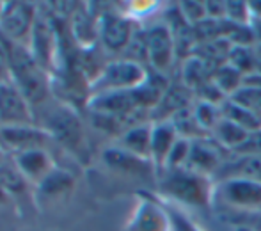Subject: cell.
<instances>
[{
	"instance_id": "6da1fadb",
	"label": "cell",
	"mask_w": 261,
	"mask_h": 231,
	"mask_svg": "<svg viewBox=\"0 0 261 231\" xmlns=\"http://www.w3.org/2000/svg\"><path fill=\"white\" fill-rule=\"evenodd\" d=\"M36 126L45 130L52 137L57 148L69 153L73 159H84L86 155V134L76 109L50 98L43 105L34 109Z\"/></svg>"
},
{
	"instance_id": "7a4b0ae2",
	"label": "cell",
	"mask_w": 261,
	"mask_h": 231,
	"mask_svg": "<svg viewBox=\"0 0 261 231\" xmlns=\"http://www.w3.org/2000/svg\"><path fill=\"white\" fill-rule=\"evenodd\" d=\"M4 39V38H2ZM6 41V39H4ZM9 50L11 79L16 89L27 98L32 109L39 107L52 98V76L39 66L27 45L6 41Z\"/></svg>"
},
{
	"instance_id": "3957f363",
	"label": "cell",
	"mask_w": 261,
	"mask_h": 231,
	"mask_svg": "<svg viewBox=\"0 0 261 231\" xmlns=\"http://www.w3.org/2000/svg\"><path fill=\"white\" fill-rule=\"evenodd\" d=\"M38 14L39 9H36V4L32 2H21V0L4 2V9L0 14V38L29 46Z\"/></svg>"
},
{
	"instance_id": "277c9868",
	"label": "cell",
	"mask_w": 261,
	"mask_h": 231,
	"mask_svg": "<svg viewBox=\"0 0 261 231\" xmlns=\"http://www.w3.org/2000/svg\"><path fill=\"white\" fill-rule=\"evenodd\" d=\"M148 80L144 68L139 62L121 59V61L107 62L101 75L91 86V96L93 94L107 93V91H128L142 86Z\"/></svg>"
},
{
	"instance_id": "5b68a950",
	"label": "cell",
	"mask_w": 261,
	"mask_h": 231,
	"mask_svg": "<svg viewBox=\"0 0 261 231\" xmlns=\"http://www.w3.org/2000/svg\"><path fill=\"white\" fill-rule=\"evenodd\" d=\"M29 50L39 62V66L46 69L52 76L59 59V34L54 18L45 11H39L38 14V20H36L31 39H29Z\"/></svg>"
},
{
	"instance_id": "8992f818",
	"label": "cell",
	"mask_w": 261,
	"mask_h": 231,
	"mask_svg": "<svg viewBox=\"0 0 261 231\" xmlns=\"http://www.w3.org/2000/svg\"><path fill=\"white\" fill-rule=\"evenodd\" d=\"M162 190L187 204L203 207V204H208L210 201V190L206 182H204L203 176L194 173V171L171 169L162 182Z\"/></svg>"
},
{
	"instance_id": "52a82bcc",
	"label": "cell",
	"mask_w": 261,
	"mask_h": 231,
	"mask_svg": "<svg viewBox=\"0 0 261 231\" xmlns=\"http://www.w3.org/2000/svg\"><path fill=\"white\" fill-rule=\"evenodd\" d=\"M34 109L13 82L0 87V128L34 126Z\"/></svg>"
},
{
	"instance_id": "ba28073f",
	"label": "cell",
	"mask_w": 261,
	"mask_h": 231,
	"mask_svg": "<svg viewBox=\"0 0 261 231\" xmlns=\"http://www.w3.org/2000/svg\"><path fill=\"white\" fill-rule=\"evenodd\" d=\"M134 25L130 18H124L117 13H107L98 18V39L101 46L110 54H119L130 46L134 39Z\"/></svg>"
},
{
	"instance_id": "9c48e42d",
	"label": "cell",
	"mask_w": 261,
	"mask_h": 231,
	"mask_svg": "<svg viewBox=\"0 0 261 231\" xmlns=\"http://www.w3.org/2000/svg\"><path fill=\"white\" fill-rule=\"evenodd\" d=\"M219 196L229 207L240 208V210L261 212V183L244 178H229L220 182Z\"/></svg>"
},
{
	"instance_id": "30bf717a",
	"label": "cell",
	"mask_w": 261,
	"mask_h": 231,
	"mask_svg": "<svg viewBox=\"0 0 261 231\" xmlns=\"http://www.w3.org/2000/svg\"><path fill=\"white\" fill-rule=\"evenodd\" d=\"M0 146L13 153L27 151V149H46L55 146L48 134L39 126H9L0 128Z\"/></svg>"
},
{
	"instance_id": "8fae6325",
	"label": "cell",
	"mask_w": 261,
	"mask_h": 231,
	"mask_svg": "<svg viewBox=\"0 0 261 231\" xmlns=\"http://www.w3.org/2000/svg\"><path fill=\"white\" fill-rule=\"evenodd\" d=\"M11 162L32 187H38L57 167L52 151L46 149H27V151L13 153Z\"/></svg>"
},
{
	"instance_id": "7c38bea8",
	"label": "cell",
	"mask_w": 261,
	"mask_h": 231,
	"mask_svg": "<svg viewBox=\"0 0 261 231\" xmlns=\"http://www.w3.org/2000/svg\"><path fill=\"white\" fill-rule=\"evenodd\" d=\"M75 189V178L69 171L55 167V169L34 187V203L36 208H48L59 201L66 199Z\"/></svg>"
},
{
	"instance_id": "4fadbf2b",
	"label": "cell",
	"mask_w": 261,
	"mask_h": 231,
	"mask_svg": "<svg viewBox=\"0 0 261 231\" xmlns=\"http://www.w3.org/2000/svg\"><path fill=\"white\" fill-rule=\"evenodd\" d=\"M146 46H148V61L158 71H164L171 66L176 52V43L171 31L165 25H156L146 32Z\"/></svg>"
},
{
	"instance_id": "5bb4252c",
	"label": "cell",
	"mask_w": 261,
	"mask_h": 231,
	"mask_svg": "<svg viewBox=\"0 0 261 231\" xmlns=\"http://www.w3.org/2000/svg\"><path fill=\"white\" fill-rule=\"evenodd\" d=\"M215 174L220 182L229 178H244L261 183V155H240L229 164H222Z\"/></svg>"
},
{
	"instance_id": "9a60e30c",
	"label": "cell",
	"mask_w": 261,
	"mask_h": 231,
	"mask_svg": "<svg viewBox=\"0 0 261 231\" xmlns=\"http://www.w3.org/2000/svg\"><path fill=\"white\" fill-rule=\"evenodd\" d=\"M185 166L189 167V171L201 174V173H217L222 164H220L219 153H217L215 148L208 146L206 142L196 141L192 142L189 160H187Z\"/></svg>"
},
{
	"instance_id": "2e32d148",
	"label": "cell",
	"mask_w": 261,
	"mask_h": 231,
	"mask_svg": "<svg viewBox=\"0 0 261 231\" xmlns=\"http://www.w3.org/2000/svg\"><path fill=\"white\" fill-rule=\"evenodd\" d=\"M176 142V130L172 123H160L151 128V151L149 155L153 157L156 164H165L172 146Z\"/></svg>"
},
{
	"instance_id": "e0dca14e",
	"label": "cell",
	"mask_w": 261,
	"mask_h": 231,
	"mask_svg": "<svg viewBox=\"0 0 261 231\" xmlns=\"http://www.w3.org/2000/svg\"><path fill=\"white\" fill-rule=\"evenodd\" d=\"M121 148L124 151L137 155L141 159L149 155L151 151V128L149 126H132L121 135Z\"/></svg>"
},
{
	"instance_id": "ac0fdd59",
	"label": "cell",
	"mask_w": 261,
	"mask_h": 231,
	"mask_svg": "<svg viewBox=\"0 0 261 231\" xmlns=\"http://www.w3.org/2000/svg\"><path fill=\"white\" fill-rule=\"evenodd\" d=\"M189 100L190 96L187 89H181L179 86L171 87V89L165 91L162 100L158 101L156 109L153 111V117H174L179 111L189 107Z\"/></svg>"
},
{
	"instance_id": "d6986e66",
	"label": "cell",
	"mask_w": 261,
	"mask_h": 231,
	"mask_svg": "<svg viewBox=\"0 0 261 231\" xmlns=\"http://www.w3.org/2000/svg\"><path fill=\"white\" fill-rule=\"evenodd\" d=\"M222 117L237 123L238 126L247 130L249 134L261 130V117L256 114V112H252V111H249V109L242 107V105L234 104L233 100L226 101V104L222 105Z\"/></svg>"
},
{
	"instance_id": "ffe728a7",
	"label": "cell",
	"mask_w": 261,
	"mask_h": 231,
	"mask_svg": "<svg viewBox=\"0 0 261 231\" xmlns=\"http://www.w3.org/2000/svg\"><path fill=\"white\" fill-rule=\"evenodd\" d=\"M213 132H215V139L220 144L226 146V148H233L234 151H237L249 137L247 130H244L242 126H238L237 123L226 119V117H220L219 123L213 128Z\"/></svg>"
},
{
	"instance_id": "44dd1931",
	"label": "cell",
	"mask_w": 261,
	"mask_h": 231,
	"mask_svg": "<svg viewBox=\"0 0 261 231\" xmlns=\"http://www.w3.org/2000/svg\"><path fill=\"white\" fill-rule=\"evenodd\" d=\"M103 160L107 162V166L114 167V169H121V171H128V173H141L146 169V164L141 157L132 155V153L124 151L123 148H110L105 149L103 153Z\"/></svg>"
},
{
	"instance_id": "7402d4cb",
	"label": "cell",
	"mask_w": 261,
	"mask_h": 231,
	"mask_svg": "<svg viewBox=\"0 0 261 231\" xmlns=\"http://www.w3.org/2000/svg\"><path fill=\"white\" fill-rule=\"evenodd\" d=\"M240 80H242V73L238 71L237 68H233L231 64H224L215 69L212 82L215 84L222 93L234 94L240 89Z\"/></svg>"
},
{
	"instance_id": "603a6c76",
	"label": "cell",
	"mask_w": 261,
	"mask_h": 231,
	"mask_svg": "<svg viewBox=\"0 0 261 231\" xmlns=\"http://www.w3.org/2000/svg\"><path fill=\"white\" fill-rule=\"evenodd\" d=\"M231 100L249 111L256 112L259 116L261 112V84H247L242 86L234 94H231Z\"/></svg>"
},
{
	"instance_id": "cb8c5ba5",
	"label": "cell",
	"mask_w": 261,
	"mask_h": 231,
	"mask_svg": "<svg viewBox=\"0 0 261 231\" xmlns=\"http://www.w3.org/2000/svg\"><path fill=\"white\" fill-rule=\"evenodd\" d=\"M229 62L240 73H251L256 69V54L249 46H234L229 54Z\"/></svg>"
},
{
	"instance_id": "d4e9b609",
	"label": "cell",
	"mask_w": 261,
	"mask_h": 231,
	"mask_svg": "<svg viewBox=\"0 0 261 231\" xmlns=\"http://www.w3.org/2000/svg\"><path fill=\"white\" fill-rule=\"evenodd\" d=\"M190 148H192V142L189 139H176L174 146H172L171 153H169L167 160H165V166L171 169H178L179 166L187 164L190 155Z\"/></svg>"
},
{
	"instance_id": "484cf974",
	"label": "cell",
	"mask_w": 261,
	"mask_h": 231,
	"mask_svg": "<svg viewBox=\"0 0 261 231\" xmlns=\"http://www.w3.org/2000/svg\"><path fill=\"white\" fill-rule=\"evenodd\" d=\"M183 75H185V82L190 86H201V84L206 80L208 75V64L199 57H192L187 62L185 69H183Z\"/></svg>"
},
{
	"instance_id": "4316f807",
	"label": "cell",
	"mask_w": 261,
	"mask_h": 231,
	"mask_svg": "<svg viewBox=\"0 0 261 231\" xmlns=\"http://www.w3.org/2000/svg\"><path fill=\"white\" fill-rule=\"evenodd\" d=\"M194 116H196L197 123L201 124L203 130H208V128H215V124L219 123V111L213 104H208V101H203V104L197 105V109L194 111Z\"/></svg>"
},
{
	"instance_id": "83f0119b",
	"label": "cell",
	"mask_w": 261,
	"mask_h": 231,
	"mask_svg": "<svg viewBox=\"0 0 261 231\" xmlns=\"http://www.w3.org/2000/svg\"><path fill=\"white\" fill-rule=\"evenodd\" d=\"M251 11L245 2H226V16L234 25H247V14Z\"/></svg>"
},
{
	"instance_id": "f1b7e54d",
	"label": "cell",
	"mask_w": 261,
	"mask_h": 231,
	"mask_svg": "<svg viewBox=\"0 0 261 231\" xmlns=\"http://www.w3.org/2000/svg\"><path fill=\"white\" fill-rule=\"evenodd\" d=\"M183 7V14H185V20L187 21H192L194 25L201 23L206 14V6L201 2H183L181 4Z\"/></svg>"
},
{
	"instance_id": "f546056e",
	"label": "cell",
	"mask_w": 261,
	"mask_h": 231,
	"mask_svg": "<svg viewBox=\"0 0 261 231\" xmlns=\"http://www.w3.org/2000/svg\"><path fill=\"white\" fill-rule=\"evenodd\" d=\"M13 82L11 79V62H9V50L2 38H0V87Z\"/></svg>"
},
{
	"instance_id": "4dcf8cb0",
	"label": "cell",
	"mask_w": 261,
	"mask_h": 231,
	"mask_svg": "<svg viewBox=\"0 0 261 231\" xmlns=\"http://www.w3.org/2000/svg\"><path fill=\"white\" fill-rule=\"evenodd\" d=\"M240 155H261V130L249 134L247 141L237 149Z\"/></svg>"
},
{
	"instance_id": "1f68e13d",
	"label": "cell",
	"mask_w": 261,
	"mask_h": 231,
	"mask_svg": "<svg viewBox=\"0 0 261 231\" xmlns=\"http://www.w3.org/2000/svg\"><path fill=\"white\" fill-rule=\"evenodd\" d=\"M206 14L212 20H222L226 16V4L224 2H204Z\"/></svg>"
},
{
	"instance_id": "d6a6232c",
	"label": "cell",
	"mask_w": 261,
	"mask_h": 231,
	"mask_svg": "<svg viewBox=\"0 0 261 231\" xmlns=\"http://www.w3.org/2000/svg\"><path fill=\"white\" fill-rule=\"evenodd\" d=\"M251 226H247V228H251L252 231H261V212H256V214H251Z\"/></svg>"
},
{
	"instance_id": "836d02e7",
	"label": "cell",
	"mask_w": 261,
	"mask_h": 231,
	"mask_svg": "<svg viewBox=\"0 0 261 231\" xmlns=\"http://www.w3.org/2000/svg\"><path fill=\"white\" fill-rule=\"evenodd\" d=\"M11 204H14L13 199H11L9 194L6 192V189L0 185V207H11Z\"/></svg>"
},
{
	"instance_id": "e575fe53",
	"label": "cell",
	"mask_w": 261,
	"mask_h": 231,
	"mask_svg": "<svg viewBox=\"0 0 261 231\" xmlns=\"http://www.w3.org/2000/svg\"><path fill=\"white\" fill-rule=\"evenodd\" d=\"M249 7H251V13L261 18V2H249Z\"/></svg>"
},
{
	"instance_id": "d590c367",
	"label": "cell",
	"mask_w": 261,
	"mask_h": 231,
	"mask_svg": "<svg viewBox=\"0 0 261 231\" xmlns=\"http://www.w3.org/2000/svg\"><path fill=\"white\" fill-rule=\"evenodd\" d=\"M256 69H258V71H261V46L258 50H256Z\"/></svg>"
},
{
	"instance_id": "8d00e7d4",
	"label": "cell",
	"mask_w": 261,
	"mask_h": 231,
	"mask_svg": "<svg viewBox=\"0 0 261 231\" xmlns=\"http://www.w3.org/2000/svg\"><path fill=\"white\" fill-rule=\"evenodd\" d=\"M254 36H258V39L261 41V20L254 25Z\"/></svg>"
},
{
	"instance_id": "74e56055",
	"label": "cell",
	"mask_w": 261,
	"mask_h": 231,
	"mask_svg": "<svg viewBox=\"0 0 261 231\" xmlns=\"http://www.w3.org/2000/svg\"><path fill=\"white\" fill-rule=\"evenodd\" d=\"M234 231H252V229H251V228H247V226H238V228L234 229Z\"/></svg>"
},
{
	"instance_id": "f35d334b",
	"label": "cell",
	"mask_w": 261,
	"mask_h": 231,
	"mask_svg": "<svg viewBox=\"0 0 261 231\" xmlns=\"http://www.w3.org/2000/svg\"><path fill=\"white\" fill-rule=\"evenodd\" d=\"M2 9H4V2H0V14H2Z\"/></svg>"
},
{
	"instance_id": "ab89813d",
	"label": "cell",
	"mask_w": 261,
	"mask_h": 231,
	"mask_svg": "<svg viewBox=\"0 0 261 231\" xmlns=\"http://www.w3.org/2000/svg\"><path fill=\"white\" fill-rule=\"evenodd\" d=\"M0 162H2V160H0Z\"/></svg>"
}]
</instances>
